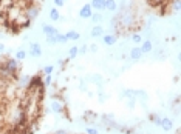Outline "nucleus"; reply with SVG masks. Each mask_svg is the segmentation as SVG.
I'll use <instances>...</instances> for the list:
<instances>
[{
  "label": "nucleus",
  "mask_w": 181,
  "mask_h": 134,
  "mask_svg": "<svg viewBox=\"0 0 181 134\" xmlns=\"http://www.w3.org/2000/svg\"><path fill=\"white\" fill-rule=\"evenodd\" d=\"M39 12H40V3L37 2V0H33V2L26 6V9L23 11V14L28 17L30 20H33V19H36L39 16Z\"/></svg>",
  "instance_id": "obj_1"
},
{
  "label": "nucleus",
  "mask_w": 181,
  "mask_h": 134,
  "mask_svg": "<svg viewBox=\"0 0 181 134\" xmlns=\"http://www.w3.org/2000/svg\"><path fill=\"white\" fill-rule=\"evenodd\" d=\"M14 22L20 26V29H26V28H30V25H31V20L28 19V17H26L25 14H22V16H19L16 20H14Z\"/></svg>",
  "instance_id": "obj_2"
},
{
  "label": "nucleus",
  "mask_w": 181,
  "mask_h": 134,
  "mask_svg": "<svg viewBox=\"0 0 181 134\" xmlns=\"http://www.w3.org/2000/svg\"><path fill=\"white\" fill-rule=\"evenodd\" d=\"M91 14H93V8L90 5H84L79 11V17H82V19H90Z\"/></svg>",
  "instance_id": "obj_3"
},
{
  "label": "nucleus",
  "mask_w": 181,
  "mask_h": 134,
  "mask_svg": "<svg viewBox=\"0 0 181 134\" xmlns=\"http://www.w3.org/2000/svg\"><path fill=\"white\" fill-rule=\"evenodd\" d=\"M84 122L85 123H96V119H98V114L93 111H85L84 113Z\"/></svg>",
  "instance_id": "obj_4"
},
{
  "label": "nucleus",
  "mask_w": 181,
  "mask_h": 134,
  "mask_svg": "<svg viewBox=\"0 0 181 134\" xmlns=\"http://www.w3.org/2000/svg\"><path fill=\"white\" fill-rule=\"evenodd\" d=\"M30 56H33V57H40V56H42V48H40L39 43H31V46H30Z\"/></svg>",
  "instance_id": "obj_5"
},
{
  "label": "nucleus",
  "mask_w": 181,
  "mask_h": 134,
  "mask_svg": "<svg viewBox=\"0 0 181 134\" xmlns=\"http://www.w3.org/2000/svg\"><path fill=\"white\" fill-rule=\"evenodd\" d=\"M159 126H161L164 131H170L172 126H173L172 119H170V117H163V119H161V125H159Z\"/></svg>",
  "instance_id": "obj_6"
},
{
  "label": "nucleus",
  "mask_w": 181,
  "mask_h": 134,
  "mask_svg": "<svg viewBox=\"0 0 181 134\" xmlns=\"http://www.w3.org/2000/svg\"><path fill=\"white\" fill-rule=\"evenodd\" d=\"M42 29H43V34H45L46 37L56 36L57 32H59V31L54 28V26H51V25H43V26H42Z\"/></svg>",
  "instance_id": "obj_7"
},
{
  "label": "nucleus",
  "mask_w": 181,
  "mask_h": 134,
  "mask_svg": "<svg viewBox=\"0 0 181 134\" xmlns=\"http://www.w3.org/2000/svg\"><path fill=\"white\" fill-rule=\"evenodd\" d=\"M90 6L96 11H102V9H105V0H91Z\"/></svg>",
  "instance_id": "obj_8"
},
{
  "label": "nucleus",
  "mask_w": 181,
  "mask_h": 134,
  "mask_svg": "<svg viewBox=\"0 0 181 134\" xmlns=\"http://www.w3.org/2000/svg\"><path fill=\"white\" fill-rule=\"evenodd\" d=\"M65 105H67V103H62V102H59V100H53V103H51V111L56 113V114H60V111H62V108H64Z\"/></svg>",
  "instance_id": "obj_9"
},
{
  "label": "nucleus",
  "mask_w": 181,
  "mask_h": 134,
  "mask_svg": "<svg viewBox=\"0 0 181 134\" xmlns=\"http://www.w3.org/2000/svg\"><path fill=\"white\" fill-rule=\"evenodd\" d=\"M152 48H153V45H152L150 40H146V42H143V43H141V46H139V49L143 51V54H144V52H150Z\"/></svg>",
  "instance_id": "obj_10"
},
{
  "label": "nucleus",
  "mask_w": 181,
  "mask_h": 134,
  "mask_svg": "<svg viewBox=\"0 0 181 134\" xmlns=\"http://www.w3.org/2000/svg\"><path fill=\"white\" fill-rule=\"evenodd\" d=\"M102 34H104L102 26H101V25H95V26H93V29H91V37H101Z\"/></svg>",
  "instance_id": "obj_11"
},
{
  "label": "nucleus",
  "mask_w": 181,
  "mask_h": 134,
  "mask_svg": "<svg viewBox=\"0 0 181 134\" xmlns=\"http://www.w3.org/2000/svg\"><path fill=\"white\" fill-rule=\"evenodd\" d=\"M130 57H132L133 60H139L141 57H143V51H141L139 48H133V49L130 51Z\"/></svg>",
  "instance_id": "obj_12"
},
{
  "label": "nucleus",
  "mask_w": 181,
  "mask_h": 134,
  "mask_svg": "<svg viewBox=\"0 0 181 134\" xmlns=\"http://www.w3.org/2000/svg\"><path fill=\"white\" fill-rule=\"evenodd\" d=\"M105 9H109V11H116V9H118L116 0H105Z\"/></svg>",
  "instance_id": "obj_13"
},
{
  "label": "nucleus",
  "mask_w": 181,
  "mask_h": 134,
  "mask_svg": "<svg viewBox=\"0 0 181 134\" xmlns=\"http://www.w3.org/2000/svg\"><path fill=\"white\" fill-rule=\"evenodd\" d=\"M65 37H67V40H79V32L77 31H68L65 34Z\"/></svg>",
  "instance_id": "obj_14"
},
{
  "label": "nucleus",
  "mask_w": 181,
  "mask_h": 134,
  "mask_svg": "<svg viewBox=\"0 0 181 134\" xmlns=\"http://www.w3.org/2000/svg\"><path fill=\"white\" fill-rule=\"evenodd\" d=\"M115 42H116V37H115V36H111V34L104 36V43H105V45H113Z\"/></svg>",
  "instance_id": "obj_15"
},
{
  "label": "nucleus",
  "mask_w": 181,
  "mask_h": 134,
  "mask_svg": "<svg viewBox=\"0 0 181 134\" xmlns=\"http://www.w3.org/2000/svg\"><path fill=\"white\" fill-rule=\"evenodd\" d=\"M50 19H51V20H54V22H57V20L60 19V16H59V11H57L56 8H53V9L50 11Z\"/></svg>",
  "instance_id": "obj_16"
},
{
  "label": "nucleus",
  "mask_w": 181,
  "mask_h": 134,
  "mask_svg": "<svg viewBox=\"0 0 181 134\" xmlns=\"http://www.w3.org/2000/svg\"><path fill=\"white\" fill-rule=\"evenodd\" d=\"M149 120H150V122L152 123H155V125H161V117L158 116V114H150V117H149Z\"/></svg>",
  "instance_id": "obj_17"
},
{
  "label": "nucleus",
  "mask_w": 181,
  "mask_h": 134,
  "mask_svg": "<svg viewBox=\"0 0 181 134\" xmlns=\"http://www.w3.org/2000/svg\"><path fill=\"white\" fill-rule=\"evenodd\" d=\"M60 116H64L67 120H71V116H70V111H68V105H65L62 111H60Z\"/></svg>",
  "instance_id": "obj_18"
},
{
  "label": "nucleus",
  "mask_w": 181,
  "mask_h": 134,
  "mask_svg": "<svg viewBox=\"0 0 181 134\" xmlns=\"http://www.w3.org/2000/svg\"><path fill=\"white\" fill-rule=\"evenodd\" d=\"M26 57V51H23V49H19L17 52H16V60H19V62H22V60Z\"/></svg>",
  "instance_id": "obj_19"
},
{
  "label": "nucleus",
  "mask_w": 181,
  "mask_h": 134,
  "mask_svg": "<svg viewBox=\"0 0 181 134\" xmlns=\"http://www.w3.org/2000/svg\"><path fill=\"white\" fill-rule=\"evenodd\" d=\"M90 19H91V22L96 25V23H99L101 20H102V16H101L99 12H96V14H91V17H90Z\"/></svg>",
  "instance_id": "obj_20"
},
{
  "label": "nucleus",
  "mask_w": 181,
  "mask_h": 134,
  "mask_svg": "<svg viewBox=\"0 0 181 134\" xmlns=\"http://www.w3.org/2000/svg\"><path fill=\"white\" fill-rule=\"evenodd\" d=\"M77 54H79V52H77V46H73V48L68 51V59H75Z\"/></svg>",
  "instance_id": "obj_21"
},
{
  "label": "nucleus",
  "mask_w": 181,
  "mask_h": 134,
  "mask_svg": "<svg viewBox=\"0 0 181 134\" xmlns=\"http://www.w3.org/2000/svg\"><path fill=\"white\" fill-rule=\"evenodd\" d=\"M53 71H54V66H51V65H48V66H45V68H43V74L45 76H51L53 74Z\"/></svg>",
  "instance_id": "obj_22"
},
{
  "label": "nucleus",
  "mask_w": 181,
  "mask_h": 134,
  "mask_svg": "<svg viewBox=\"0 0 181 134\" xmlns=\"http://www.w3.org/2000/svg\"><path fill=\"white\" fill-rule=\"evenodd\" d=\"M132 40H133V43H141L143 42V37H141L138 32H135V34H132Z\"/></svg>",
  "instance_id": "obj_23"
},
{
  "label": "nucleus",
  "mask_w": 181,
  "mask_h": 134,
  "mask_svg": "<svg viewBox=\"0 0 181 134\" xmlns=\"http://www.w3.org/2000/svg\"><path fill=\"white\" fill-rule=\"evenodd\" d=\"M56 40H57V42H60V43L68 42V40H67V37H65V34H60V32H57V34H56Z\"/></svg>",
  "instance_id": "obj_24"
},
{
  "label": "nucleus",
  "mask_w": 181,
  "mask_h": 134,
  "mask_svg": "<svg viewBox=\"0 0 181 134\" xmlns=\"http://www.w3.org/2000/svg\"><path fill=\"white\" fill-rule=\"evenodd\" d=\"M51 83H53L51 76H43V85H45V88H46V86H51Z\"/></svg>",
  "instance_id": "obj_25"
},
{
  "label": "nucleus",
  "mask_w": 181,
  "mask_h": 134,
  "mask_svg": "<svg viewBox=\"0 0 181 134\" xmlns=\"http://www.w3.org/2000/svg\"><path fill=\"white\" fill-rule=\"evenodd\" d=\"M87 134H99V131L96 128H93V126H88L87 128Z\"/></svg>",
  "instance_id": "obj_26"
},
{
  "label": "nucleus",
  "mask_w": 181,
  "mask_h": 134,
  "mask_svg": "<svg viewBox=\"0 0 181 134\" xmlns=\"http://www.w3.org/2000/svg\"><path fill=\"white\" fill-rule=\"evenodd\" d=\"M77 52H80V54H85V52H87V46L84 45V46H80V48H77Z\"/></svg>",
  "instance_id": "obj_27"
},
{
  "label": "nucleus",
  "mask_w": 181,
  "mask_h": 134,
  "mask_svg": "<svg viewBox=\"0 0 181 134\" xmlns=\"http://www.w3.org/2000/svg\"><path fill=\"white\" fill-rule=\"evenodd\" d=\"M54 5L60 8V6H64V5H65V2H64V0H54Z\"/></svg>",
  "instance_id": "obj_28"
},
{
  "label": "nucleus",
  "mask_w": 181,
  "mask_h": 134,
  "mask_svg": "<svg viewBox=\"0 0 181 134\" xmlns=\"http://www.w3.org/2000/svg\"><path fill=\"white\" fill-rule=\"evenodd\" d=\"M99 100H101V102H104V100H105V94H104V92H99Z\"/></svg>",
  "instance_id": "obj_29"
},
{
  "label": "nucleus",
  "mask_w": 181,
  "mask_h": 134,
  "mask_svg": "<svg viewBox=\"0 0 181 134\" xmlns=\"http://www.w3.org/2000/svg\"><path fill=\"white\" fill-rule=\"evenodd\" d=\"M53 134H70V133H67V131H64V130H59V131L53 133Z\"/></svg>",
  "instance_id": "obj_30"
},
{
  "label": "nucleus",
  "mask_w": 181,
  "mask_h": 134,
  "mask_svg": "<svg viewBox=\"0 0 181 134\" xmlns=\"http://www.w3.org/2000/svg\"><path fill=\"white\" fill-rule=\"evenodd\" d=\"M90 49H91V51H96L98 48H96V45H91V46H90Z\"/></svg>",
  "instance_id": "obj_31"
},
{
  "label": "nucleus",
  "mask_w": 181,
  "mask_h": 134,
  "mask_svg": "<svg viewBox=\"0 0 181 134\" xmlns=\"http://www.w3.org/2000/svg\"><path fill=\"white\" fill-rule=\"evenodd\" d=\"M2 51H5V46H3L2 43H0V52H2Z\"/></svg>",
  "instance_id": "obj_32"
},
{
  "label": "nucleus",
  "mask_w": 181,
  "mask_h": 134,
  "mask_svg": "<svg viewBox=\"0 0 181 134\" xmlns=\"http://www.w3.org/2000/svg\"><path fill=\"white\" fill-rule=\"evenodd\" d=\"M64 2H65V0H64Z\"/></svg>",
  "instance_id": "obj_33"
}]
</instances>
